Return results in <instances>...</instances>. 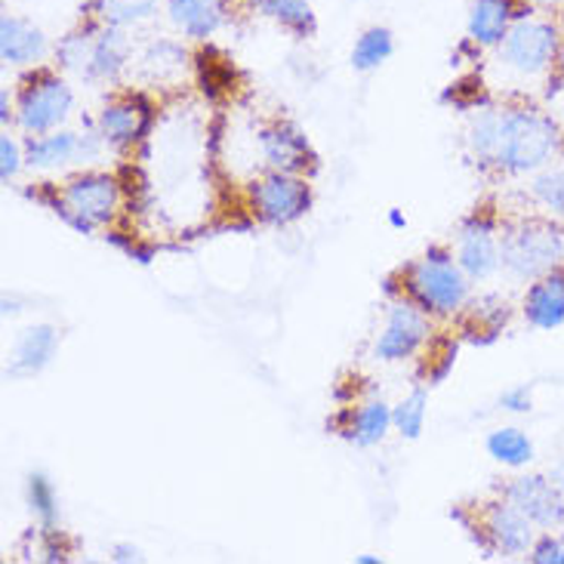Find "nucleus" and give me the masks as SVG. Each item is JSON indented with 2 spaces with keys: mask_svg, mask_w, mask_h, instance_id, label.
Instances as JSON below:
<instances>
[{
  "mask_svg": "<svg viewBox=\"0 0 564 564\" xmlns=\"http://www.w3.org/2000/svg\"><path fill=\"white\" fill-rule=\"evenodd\" d=\"M392 411L382 404V401H370V404H365L361 411H358V416H355V423H351V438L358 444H377L386 438V432H389V426H392Z\"/></svg>",
  "mask_w": 564,
  "mask_h": 564,
  "instance_id": "5701e85b",
  "label": "nucleus"
},
{
  "mask_svg": "<svg viewBox=\"0 0 564 564\" xmlns=\"http://www.w3.org/2000/svg\"><path fill=\"white\" fill-rule=\"evenodd\" d=\"M411 290L420 296V303L435 312H454L466 300V281L459 275V269L451 265V260H426L423 265H416Z\"/></svg>",
  "mask_w": 564,
  "mask_h": 564,
  "instance_id": "0eeeda50",
  "label": "nucleus"
},
{
  "mask_svg": "<svg viewBox=\"0 0 564 564\" xmlns=\"http://www.w3.org/2000/svg\"><path fill=\"white\" fill-rule=\"evenodd\" d=\"M0 53H3V62H10V65L37 62L46 53L44 34L29 22L7 13L0 19Z\"/></svg>",
  "mask_w": 564,
  "mask_h": 564,
  "instance_id": "ddd939ff",
  "label": "nucleus"
},
{
  "mask_svg": "<svg viewBox=\"0 0 564 564\" xmlns=\"http://www.w3.org/2000/svg\"><path fill=\"white\" fill-rule=\"evenodd\" d=\"M531 562L536 564H564V543L558 540H543L531 552Z\"/></svg>",
  "mask_w": 564,
  "mask_h": 564,
  "instance_id": "c85d7f7f",
  "label": "nucleus"
},
{
  "mask_svg": "<svg viewBox=\"0 0 564 564\" xmlns=\"http://www.w3.org/2000/svg\"><path fill=\"white\" fill-rule=\"evenodd\" d=\"M154 10V0H102V13L115 22H137Z\"/></svg>",
  "mask_w": 564,
  "mask_h": 564,
  "instance_id": "bb28decb",
  "label": "nucleus"
},
{
  "mask_svg": "<svg viewBox=\"0 0 564 564\" xmlns=\"http://www.w3.org/2000/svg\"><path fill=\"white\" fill-rule=\"evenodd\" d=\"M389 56H392V34L386 29H370L358 37L355 53H351V65L358 72H370V68H377Z\"/></svg>",
  "mask_w": 564,
  "mask_h": 564,
  "instance_id": "b1692460",
  "label": "nucleus"
},
{
  "mask_svg": "<svg viewBox=\"0 0 564 564\" xmlns=\"http://www.w3.org/2000/svg\"><path fill=\"white\" fill-rule=\"evenodd\" d=\"M0 158H3L0 176H3V183H10V176H15V170H19V149L10 137L0 139Z\"/></svg>",
  "mask_w": 564,
  "mask_h": 564,
  "instance_id": "c756f323",
  "label": "nucleus"
},
{
  "mask_svg": "<svg viewBox=\"0 0 564 564\" xmlns=\"http://www.w3.org/2000/svg\"><path fill=\"white\" fill-rule=\"evenodd\" d=\"M80 152V142L75 133H56V137L31 139L29 142V161L37 167H53V164H65Z\"/></svg>",
  "mask_w": 564,
  "mask_h": 564,
  "instance_id": "4be33fe9",
  "label": "nucleus"
},
{
  "mask_svg": "<svg viewBox=\"0 0 564 564\" xmlns=\"http://www.w3.org/2000/svg\"><path fill=\"white\" fill-rule=\"evenodd\" d=\"M524 312L534 327H543V330L558 327L564 321V272H550L540 278L528 293Z\"/></svg>",
  "mask_w": 564,
  "mask_h": 564,
  "instance_id": "4468645a",
  "label": "nucleus"
},
{
  "mask_svg": "<svg viewBox=\"0 0 564 564\" xmlns=\"http://www.w3.org/2000/svg\"><path fill=\"white\" fill-rule=\"evenodd\" d=\"M503 408H506V411H516V413L531 411V395H528V389L521 386V389H512V392H506Z\"/></svg>",
  "mask_w": 564,
  "mask_h": 564,
  "instance_id": "7c9ffc66",
  "label": "nucleus"
},
{
  "mask_svg": "<svg viewBox=\"0 0 564 564\" xmlns=\"http://www.w3.org/2000/svg\"><path fill=\"white\" fill-rule=\"evenodd\" d=\"M260 145L262 154H265V161L275 170H281V173H293V170H300L308 164V142H305L303 133H300L296 127H290V123H278V127L262 130Z\"/></svg>",
  "mask_w": 564,
  "mask_h": 564,
  "instance_id": "f8f14e48",
  "label": "nucleus"
},
{
  "mask_svg": "<svg viewBox=\"0 0 564 564\" xmlns=\"http://www.w3.org/2000/svg\"><path fill=\"white\" fill-rule=\"evenodd\" d=\"M536 198L543 200L546 207L564 214V170H552V173H543L534 183Z\"/></svg>",
  "mask_w": 564,
  "mask_h": 564,
  "instance_id": "cd10ccee",
  "label": "nucleus"
},
{
  "mask_svg": "<svg viewBox=\"0 0 564 564\" xmlns=\"http://www.w3.org/2000/svg\"><path fill=\"white\" fill-rule=\"evenodd\" d=\"M562 257V235L550 226H540V223L512 231L503 245V265L519 278L546 275Z\"/></svg>",
  "mask_w": 564,
  "mask_h": 564,
  "instance_id": "f03ea898",
  "label": "nucleus"
},
{
  "mask_svg": "<svg viewBox=\"0 0 564 564\" xmlns=\"http://www.w3.org/2000/svg\"><path fill=\"white\" fill-rule=\"evenodd\" d=\"M118 562H130V558H137V552H130V550H118V555H115Z\"/></svg>",
  "mask_w": 564,
  "mask_h": 564,
  "instance_id": "473e14b6",
  "label": "nucleus"
},
{
  "mask_svg": "<svg viewBox=\"0 0 564 564\" xmlns=\"http://www.w3.org/2000/svg\"><path fill=\"white\" fill-rule=\"evenodd\" d=\"M490 457L500 459L506 466H524L534 459V444L521 429H497L488 438Z\"/></svg>",
  "mask_w": 564,
  "mask_h": 564,
  "instance_id": "aec40b11",
  "label": "nucleus"
},
{
  "mask_svg": "<svg viewBox=\"0 0 564 564\" xmlns=\"http://www.w3.org/2000/svg\"><path fill=\"white\" fill-rule=\"evenodd\" d=\"M506 62L521 72V75H536L546 72L555 56H558V31L550 22L540 19H519L503 37Z\"/></svg>",
  "mask_w": 564,
  "mask_h": 564,
  "instance_id": "7ed1b4c3",
  "label": "nucleus"
},
{
  "mask_svg": "<svg viewBox=\"0 0 564 564\" xmlns=\"http://www.w3.org/2000/svg\"><path fill=\"white\" fill-rule=\"evenodd\" d=\"M423 336H426L423 315L408 303L395 305L392 315H389L386 330L377 339V358H382V361H401V358H408L423 343Z\"/></svg>",
  "mask_w": 564,
  "mask_h": 564,
  "instance_id": "1a4fd4ad",
  "label": "nucleus"
},
{
  "mask_svg": "<svg viewBox=\"0 0 564 564\" xmlns=\"http://www.w3.org/2000/svg\"><path fill=\"white\" fill-rule=\"evenodd\" d=\"M550 481L555 485V488H558V494L564 497V463H562V466H555V469H552Z\"/></svg>",
  "mask_w": 564,
  "mask_h": 564,
  "instance_id": "2f4dec72",
  "label": "nucleus"
},
{
  "mask_svg": "<svg viewBox=\"0 0 564 564\" xmlns=\"http://www.w3.org/2000/svg\"><path fill=\"white\" fill-rule=\"evenodd\" d=\"M127 62V41L118 29L102 31L96 41H93V56H90V75L108 77L115 75Z\"/></svg>",
  "mask_w": 564,
  "mask_h": 564,
  "instance_id": "412c9836",
  "label": "nucleus"
},
{
  "mask_svg": "<svg viewBox=\"0 0 564 564\" xmlns=\"http://www.w3.org/2000/svg\"><path fill=\"white\" fill-rule=\"evenodd\" d=\"M506 497L540 528H552V524L564 521V497L550 478H540V475L516 478L506 490Z\"/></svg>",
  "mask_w": 564,
  "mask_h": 564,
  "instance_id": "6e6552de",
  "label": "nucleus"
},
{
  "mask_svg": "<svg viewBox=\"0 0 564 564\" xmlns=\"http://www.w3.org/2000/svg\"><path fill=\"white\" fill-rule=\"evenodd\" d=\"M102 137L111 145H130L133 139L142 137L145 123H149V108L142 102H121L102 111Z\"/></svg>",
  "mask_w": 564,
  "mask_h": 564,
  "instance_id": "a211bd4d",
  "label": "nucleus"
},
{
  "mask_svg": "<svg viewBox=\"0 0 564 564\" xmlns=\"http://www.w3.org/2000/svg\"><path fill=\"white\" fill-rule=\"evenodd\" d=\"M516 3L512 0H475L469 15V34L481 46L503 44V37L512 29Z\"/></svg>",
  "mask_w": 564,
  "mask_h": 564,
  "instance_id": "2eb2a0df",
  "label": "nucleus"
},
{
  "mask_svg": "<svg viewBox=\"0 0 564 564\" xmlns=\"http://www.w3.org/2000/svg\"><path fill=\"white\" fill-rule=\"evenodd\" d=\"M72 102H75V96H72V90L62 84L59 77L41 75L22 90L19 123H22L29 133H46V130L59 127V123L68 118Z\"/></svg>",
  "mask_w": 564,
  "mask_h": 564,
  "instance_id": "20e7f679",
  "label": "nucleus"
},
{
  "mask_svg": "<svg viewBox=\"0 0 564 564\" xmlns=\"http://www.w3.org/2000/svg\"><path fill=\"white\" fill-rule=\"evenodd\" d=\"M392 416H395V426L401 429V435L416 438L423 432V420H426V392H413L411 398H404Z\"/></svg>",
  "mask_w": 564,
  "mask_h": 564,
  "instance_id": "393cba45",
  "label": "nucleus"
},
{
  "mask_svg": "<svg viewBox=\"0 0 564 564\" xmlns=\"http://www.w3.org/2000/svg\"><path fill=\"white\" fill-rule=\"evenodd\" d=\"M53 351H56V330L53 327H29L25 334L19 336V343H15V358H13V377H31V373H37L41 367L50 365V358H53Z\"/></svg>",
  "mask_w": 564,
  "mask_h": 564,
  "instance_id": "dca6fc26",
  "label": "nucleus"
},
{
  "mask_svg": "<svg viewBox=\"0 0 564 564\" xmlns=\"http://www.w3.org/2000/svg\"><path fill=\"white\" fill-rule=\"evenodd\" d=\"M65 216L75 223L77 229L90 231L93 226H102L111 219L118 207V185L108 176H80L65 188L62 195Z\"/></svg>",
  "mask_w": 564,
  "mask_h": 564,
  "instance_id": "39448f33",
  "label": "nucleus"
},
{
  "mask_svg": "<svg viewBox=\"0 0 564 564\" xmlns=\"http://www.w3.org/2000/svg\"><path fill=\"white\" fill-rule=\"evenodd\" d=\"M253 7H257L260 13L278 19V22L288 25L290 31H296L300 37L315 31V15H312L308 0H253Z\"/></svg>",
  "mask_w": 564,
  "mask_h": 564,
  "instance_id": "6ab92c4d",
  "label": "nucleus"
},
{
  "mask_svg": "<svg viewBox=\"0 0 564 564\" xmlns=\"http://www.w3.org/2000/svg\"><path fill=\"white\" fill-rule=\"evenodd\" d=\"M29 497H31V509L41 516L46 528L56 521V494H53V485L46 481L44 475H31L29 485Z\"/></svg>",
  "mask_w": 564,
  "mask_h": 564,
  "instance_id": "a878e982",
  "label": "nucleus"
},
{
  "mask_svg": "<svg viewBox=\"0 0 564 564\" xmlns=\"http://www.w3.org/2000/svg\"><path fill=\"white\" fill-rule=\"evenodd\" d=\"M459 265L463 272L473 278H488L497 265H500V250L494 241V229L485 219H473L463 229V241H459Z\"/></svg>",
  "mask_w": 564,
  "mask_h": 564,
  "instance_id": "9d476101",
  "label": "nucleus"
},
{
  "mask_svg": "<svg viewBox=\"0 0 564 564\" xmlns=\"http://www.w3.org/2000/svg\"><path fill=\"white\" fill-rule=\"evenodd\" d=\"M173 25L188 34V37H207L219 29V0H167Z\"/></svg>",
  "mask_w": 564,
  "mask_h": 564,
  "instance_id": "f3484780",
  "label": "nucleus"
},
{
  "mask_svg": "<svg viewBox=\"0 0 564 564\" xmlns=\"http://www.w3.org/2000/svg\"><path fill=\"white\" fill-rule=\"evenodd\" d=\"M555 142H558L555 123L534 111L485 115L473 130L475 152L516 173L540 167L552 154Z\"/></svg>",
  "mask_w": 564,
  "mask_h": 564,
  "instance_id": "f257e3e1",
  "label": "nucleus"
},
{
  "mask_svg": "<svg viewBox=\"0 0 564 564\" xmlns=\"http://www.w3.org/2000/svg\"><path fill=\"white\" fill-rule=\"evenodd\" d=\"M534 521L528 519L521 509H516L512 503L494 506L488 512V534L494 540V546L506 555H521L528 552L531 540H534V531H531Z\"/></svg>",
  "mask_w": 564,
  "mask_h": 564,
  "instance_id": "9b49d317",
  "label": "nucleus"
},
{
  "mask_svg": "<svg viewBox=\"0 0 564 564\" xmlns=\"http://www.w3.org/2000/svg\"><path fill=\"white\" fill-rule=\"evenodd\" d=\"M253 200H257V210H260L262 219L284 226V223H293L308 210L312 195H308V185L303 180H293L290 173L278 170L253 188Z\"/></svg>",
  "mask_w": 564,
  "mask_h": 564,
  "instance_id": "423d86ee",
  "label": "nucleus"
}]
</instances>
